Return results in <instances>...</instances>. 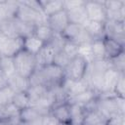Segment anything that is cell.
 Returning <instances> with one entry per match:
<instances>
[{
    "label": "cell",
    "instance_id": "1",
    "mask_svg": "<svg viewBox=\"0 0 125 125\" xmlns=\"http://www.w3.org/2000/svg\"><path fill=\"white\" fill-rule=\"evenodd\" d=\"M14 63L16 68V73L21 77L29 79L30 76L37 69V63L35 56L26 52L25 50H21L14 57Z\"/></svg>",
    "mask_w": 125,
    "mask_h": 125
},
{
    "label": "cell",
    "instance_id": "2",
    "mask_svg": "<svg viewBox=\"0 0 125 125\" xmlns=\"http://www.w3.org/2000/svg\"><path fill=\"white\" fill-rule=\"evenodd\" d=\"M15 19H18L26 23L33 24L34 26L47 24L48 20L42 11L29 7L24 3V1H18V10Z\"/></svg>",
    "mask_w": 125,
    "mask_h": 125
},
{
    "label": "cell",
    "instance_id": "3",
    "mask_svg": "<svg viewBox=\"0 0 125 125\" xmlns=\"http://www.w3.org/2000/svg\"><path fill=\"white\" fill-rule=\"evenodd\" d=\"M62 37L66 41H71L76 43L77 45H81L84 43H91L93 38L89 35V33L85 30L82 24L69 22L64 30L62 32Z\"/></svg>",
    "mask_w": 125,
    "mask_h": 125
},
{
    "label": "cell",
    "instance_id": "4",
    "mask_svg": "<svg viewBox=\"0 0 125 125\" xmlns=\"http://www.w3.org/2000/svg\"><path fill=\"white\" fill-rule=\"evenodd\" d=\"M89 62L84 60L80 56H76L64 68V76L65 78L71 80H82L85 78L87 70H88Z\"/></svg>",
    "mask_w": 125,
    "mask_h": 125
},
{
    "label": "cell",
    "instance_id": "5",
    "mask_svg": "<svg viewBox=\"0 0 125 125\" xmlns=\"http://www.w3.org/2000/svg\"><path fill=\"white\" fill-rule=\"evenodd\" d=\"M23 38L16 37L11 38L4 35L0 31V56L1 57H14L18 52L22 50Z\"/></svg>",
    "mask_w": 125,
    "mask_h": 125
},
{
    "label": "cell",
    "instance_id": "6",
    "mask_svg": "<svg viewBox=\"0 0 125 125\" xmlns=\"http://www.w3.org/2000/svg\"><path fill=\"white\" fill-rule=\"evenodd\" d=\"M84 7L88 20L102 23L106 22V12L104 1H85Z\"/></svg>",
    "mask_w": 125,
    "mask_h": 125
},
{
    "label": "cell",
    "instance_id": "7",
    "mask_svg": "<svg viewBox=\"0 0 125 125\" xmlns=\"http://www.w3.org/2000/svg\"><path fill=\"white\" fill-rule=\"evenodd\" d=\"M104 36L111 37L121 44L125 43V25L124 22L108 21L104 23Z\"/></svg>",
    "mask_w": 125,
    "mask_h": 125
},
{
    "label": "cell",
    "instance_id": "8",
    "mask_svg": "<svg viewBox=\"0 0 125 125\" xmlns=\"http://www.w3.org/2000/svg\"><path fill=\"white\" fill-rule=\"evenodd\" d=\"M48 25L53 29L55 33L62 34V32L64 30V28L69 23V20L67 17V14L64 10L58 12L50 17H48L47 20Z\"/></svg>",
    "mask_w": 125,
    "mask_h": 125
},
{
    "label": "cell",
    "instance_id": "9",
    "mask_svg": "<svg viewBox=\"0 0 125 125\" xmlns=\"http://www.w3.org/2000/svg\"><path fill=\"white\" fill-rule=\"evenodd\" d=\"M62 87L64 90V92L66 93V95L68 96V98L75 96L77 94H80V93H82V92H84L90 88L85 79L71 80L68 78L63 79V81L62 83Z\"/></svg>",
    "mask_w": 125,
    "mask_h": 125
},
{
    "label": "cell",
    "instance_id": "10",
    "mask_svg": "<svg viewBox=\"0 0 125 125\" xmlns=\"http://www.w3.org/2000/svg\"><path fill=\"white\" fill-rule=\"evenodd\" d=\"M123 72H119L117 70H115L114 68H109L107 69L104 73V77H103V88L102 91L99 93L100 94H109V93H114V87L115 84L118 80V78L120 77V75Z\"/></svg>",
    "mask_w": 125,
    "mask_h": 125
},
{
    "label": "cell",
    "instance_id": "11",
    "mask_svg": "<svg viewBox=\"0 0 125 125\" xmlns=\"http://www.w3.org/2000/svg\"><path fill=\"white\" fill-rule=\"evenodd\" d=\"M56 53L57 52L53 48V46L50 43H46L42 47V49L35 55L37 67H41V66H45L53 63Z\"/></svg>",
    "mask_w": 125,
    "mask_h": 125
},
{
    "label": "cell",
    "instance_id": "12",
    "mask_svg": "<svg viewBox=\"0 0 125 125\" xmlns=\"http://www.w3.org/2000/svg\"><path fill=\"white\" fill-rule=\"evenodd\" d=\"M50 114L53 115L60 123L64 125H70V112L68 102L53 105V107L50 109Z\"/></svg>",
    "mask_w": 125,
    "mask_h": 125
},
{
    "label": "cell",
    "instance_id": "13",
    "mask_svg": "<svg viewBox=\"0 0 125 125\" xmlns=\"http://www.w3.org/2000/svg\"><path fill=\"white\" fill-rule=\"evenodd\" d=\"M103 41L105 50V57L107 60L113 59L124 53V45L118 42L117 40L108 36H104Z\"/></svg>",
    "mask_w": 125,
    "mask_h": 125
},
{
    "label": "cell",
    "instance_id": "14",
    "mask_svg": "<svg viewBox=\"0 0 125 125\" xmlns=\"http://www.w3.org/2000/svg\"><path fill=\"white\" fill-rule=\"evenodd\" d=\"M98 97H99V94L95 90L89 88V89H87L86 91H84V92H82L80 94H77L75 96H72V97L68 98L67 102L68 103H72V104H77L82 105V106H85L88 104L92 103L93 101L97 100Z\"/></svg>",
    "mask_w": 125,
    "mask_h": 125
},
{
    "label": "cell",
    "instance_id": "15",
    "mask_svg": "<svg viewBox=\"0 0 125 125\" xmlns=\"http://www.w3.org/2000/svg\"><path fill=\"white\" fill-rule=\"evenodd\" d=\"M85 30L89 33V35L94 39H100L104 36V23L86 20L82 24Z\"/></svg>",
    "mask_w": 125,
    "mask_h": 125
},
{
    "label": "cell",
    "instance_id": "16",
    "mask_svg": "<svg viewBox=\"0 0 125 125\" xmlns=\"http://www.w3.org/2000/svg\"><path fill=\"white\" fill-rule=\"evenodd\" d=\"M43 116L34 106H28L21 110L19 115L21 125H31L32 123H34L35 121L39 120Z\"/></svg>",
    "mask_w": 125,
    "mask_h": 125
},
{
    "label": "cell",
    "instance_id": "17",
    "mask_svg": "<svg viewBox=\"0 0 125 125\" xmlns=\"http://www.w3.org/2000/svg\"><path fill=\"white\" fill-rule=\"evenodd\" d=\"M108 118L104 115L98 108L86 111L83 125H107Z\"/></svg>",
    "mask_w": 125,
    "mask_h": 125
},
{
    "label": "cell",
    "instance_id": "18",
    "mask_svg": "<svg viewBox=\"0 0 125 125\" xmlns=\"http://www.w3.org/2000/svg\"><path fill=\"white\" fill-rule=\"evenodd\" d=\"M8 86L14 91V93H20V92H26L30 87V83H29V79L15 74L14 76L8 79Z\"/></svg>",
    "mask_w": 125,
    "mask_h": 125
},
{
    "label": "cell",
    "instance_id": "19",
    "mask_svg": "<svg viewBox=\"0 0 125 125\" xmlns=\"http://www.w3.org/2000/svg\"><path fill=\"white\" fill-rule=\"evenodd\" d=\"M69 104V112H70V125H83L85 118V108L82 105L77 104Z\"/></svg>",
    "mask_w": 125,
    "mask_h": 125
},
{
    "label": "cell",
    "instance_id": "20",
    "mask_svg": "<svg viewBox=\"0 0 125 125\" xmlns=\"http://www.w3.org/2000/svg\"><path fill=\"white\" fill-rule=\"evenodd\" d=\"M44 45H45V43L43 41H41L39 38H37L35 35L32 34V35H29V36L23 38L22 49L35 56L42 49V47Z\"/></svg>",
    "mask_w": 125,
    "mask_h": 125
},
{
    "label": "cell",
    "instance_id": "21",
    "mask_svg": "<svg viewBox=\"0 0 125 125\" xmlns=\"http://www.w3.org/2000/svg\"><path fill=\"white\" fill-rule=\"evenodd\" d=\"M39 4L41 6L42 12L47 18L63 10V1H59V0L39 1Z\"/></svg>",
    "mask_w": 125,
    "mask_h": 125
},
{
    "label": "cell",
    "instance_id": "22",
    "mask_svg": "<svg viewBox=\"0 0 125 125\" xmlns=\"http://www.w3.org/2000/svg\"><path fill=\"white\" fill-rule=\"evenodd\" d=\"M55 32L53 31V29L47 24H41V25H37L34 27V31H33V35H35L37 38H39L41 41H43L45 44L49 43L51 41V39L53 38Z\"/></svg>",
    "mask_w": 125,
    "mask_h": 125
},
{
    "label": "cell",
    "instance_id": "23",
    "mask_svg": "<svg viewBox=\"0 0 125 125\" xmlns=\"http://www.w3.org/2000/svg\"><path fill=\"white\" fill-rule=\"evenodd\" d=\"M91 50H92V55H93L94 61H100V60L106 59L103 38L94 39L91 42Z\"/></svg>",
    "mask_w": 125,
    "mask_h": 125
},
{
    "label": "cell",
    "instance_id": "24",
    "mask_svg": "<svg viewBox=\"0 0 125 125\" xmlns=\"http://www.w3.org/2000/svg\"><path fill=\"white\" fill-rule=\"evenodd\" d=\"M85 4L79 8L73 9L71 11L66 12L69 22L72 23H78V24H83L84 21L87 20V16H86V12H85Z\"/></svg>",
    "mask_w": 125,
    "mask_h": 125
},
{
    "label": "cell",
    "instance_id": "25",
    "mask_svg": "<svg viewBox=\"0 0 125 125\" xmlns=\"http://www.w3.org/2000/svg\"><path fill=\"white\" fill-rule=\"evenodd\" d=\"M12 104L21 111L28 106H30V98L27 94V92H20V93H15L13 99H12Z\"/></svg>",
    "mask_w": 125,
    "mask_h": 125
},
{
    "label": "cell",
    "instance_id": "26",
    "mask_svg": "<svg viewBox=\"0 0 125 125\" xmlns=\"http://www.w3.org/2000/svg\"><path fill=\"white\" fill-rule=\"evenodd\" d=\"M14 21H15L16 31H17V34L19 37L24 38V37H27V36L33 34L34 27H35L33 24L23 22L18 19H14Z\"/></svg>",
    "mask_w": 125,
    "mask_h": 125
},
{
    "label": "cell",
    "instance_id": "27",
    "mask_svg": "<svg viewBox=\"0 0 125 125\" xmlns=\"http://www.w3.org/2000/svg\"><path fill=\"white\" fill-rule=\"evenodd\" d=\"M0 68L8 79L17 74L13 57H0Z\"/></svg>",
    "mask_w": 125,
    "mask_h": 125
},
{
    "label": "cell",
    "instance_id": "28",
    "mask_svg": "<svg viewBox=\"0 0 125 125\" xmlns=\"http://www.w3.org/2000/svg\"><path fill=\"white\" fill-rule=\"evenodd\" d=\"M78 49H79V45H77L74 42L71 41H65L62 51L67 55L70 59H73L74 57L78 56Z\"/></svg>",
    "mask_w": 125,
    "mask_h": 125
},
{
    "label": "cell",
    "instance_id": "29",
    "mask_svg": "<svg viewBox=\"0 0 125 125\" xmlns=\"http://www.w3.org/2000/svg\"><path fill=\"white\" fill-rule=\"evenodd\" d=\"M78 56L82 57L89 63L92 62L94 60H93V55H92V50H91V43H84V44L79 45Z\"/></svg>",
    "mask_w": 125,
    "mask_h": 125
},
{
    "label": "cell",
    "instance_id": "30",
    "mask_svg": "<svg viewBox=\"0 0 125 125\" xmlns=\"http://www.w3.org/2000/svg\"><path fill=\"white\" fill-rule=\"evenodd\" d=\"M111 68H114L115 70L119 71V72H123L124 73V69H125V59H124V53H122L121 55L110 59L109 60Z\"/></svg>",
    "mask_w": 125,
    "mask_h": 125
},
{
    "label": "cell",
    "instance_id": "31",
    "mask_svg": "<svg viewBox=\"0 0 125 125\" xmlns=\"http://www.w3.org/2000/svg\"><path fill=\"white\" fill-rule=\"evenodd\" d=\"M70 61H71V59L61 50V51H59V52L56 53L53 63H55V64H57V65H59V66H61L62 68L64 69L66 67V65L69 63Z\"/></svg>",
    "mask_w": 125,
    "mask_h": 125
},
{
    "label": "cell",
    "instance_id": "32",
    "mask_svg": "<svg viewBox=\"0 0 125 125\" xmlns=\"http://www.w3.org/2000/svg\"><path fill=\"white\" fill-rule=\"evenodd\" d=\"M113 92L116 96L125 98V73H122L118 78Z\"/></svg>",
    "mask_w": 125,
    "mask_h": 125
},
{
    "label": "cell",
    "instance_id": "33",
    "mask_svg": "<svg viewBox=\"0 0 125 125\" xmlns=\"http://www.w3.org/2000/svg\"><path fill=\"white\" fill-rule=\"evenodd\" d=\"M85 4V1L83 0H67V1H63V10L65 12L71 11L73 9L79 8L81 6H83Z\"/></svg>",
    "mask_w": 125,
    "mask_h": 125
},
{
    "label": "cell",
    "instance_id": "34",
    "mask_svg": "<svg viewBox=\"0 0 125 125\" xmlns=\"http://www.w3.org/2000/svg\"><path fill=\"white\" fill-rule=\"evenodd\" d=\"M42 124L43 125H60L61 123L53 115H51L49 113V114L43 116V118H42Z\"/></svg>",
    "mask_w": 125,
    "mask_h": 125
},
{
    "label": "cell",
    "instance_id": "35",
    "mask_svg": "<svg viewBox=\"0 0 125 125\" xmlns=\"http://www.w3.org/2000/svg\"><path fill=\"white\" fill-rule=\"evenodd\" d=\"M8 86V78L0 68V89Z\"/></svg>",
    "mask_w": 125,
    "mask_h": 125
}]
</instances>
